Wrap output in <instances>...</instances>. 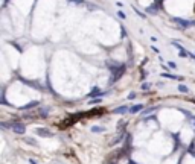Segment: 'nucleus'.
Instances as JSON below:
<instances>
[{
	"instance_id": "6ab92c4d",
	"label": "nucleus",
	"mask_w": 195,
	"mask_h": 164,
	"mask_svg": "<svg viewBox=\"0 0 195 164\" xmlns=\"http://www.w3.org/2000/svg\"><path fill=\"white\" fill-rule=\"evenodd\" d=\"M108 164H115V163H108Z\"/></svg>"
},
{
	"instance_id": "39448f33",
	"label": "nucleus",
	"mask_w": 195,
	"mask_h": 164,
	"mask_svg": "<svg viewBox=\"0 0 195 164\" xmlns=\"http://www.w3.org/2000/svg\"><path fill=\"white\" fill-rule=\"evenodd\" d=\"M126 111H130V108L125 106V105H122V106H119V108H116V109H113L115 114H125Z\"/></svg>"
},
{
	"instance_id": "9b49d317",
	"label": "nucleus",
	"mask_w": 195,
	"mask_h": 164,
	"mask_svg": "<svg viewBox=\"0 0 195 164\" xmlns=\"http://www.w3.org/2000/svg\"><path fill=\"white\" fill-rule=\"evenodd\" d=\"M101 91H99V88H93L92 93H90V96H96V94H99Z\"/></svg>"
},
{
	"instance_id": "f8f14e48",
	"label": "nucleus",
	"mask_w": 195,
	"mask_h": 164,
	"mask_svg": "<svg viewBox=\"0 0 195 164\" xmlns=\"http://www.w3.org/2000/svg\"><path fill=\"white\" fill-rule=\"evenodd\" d=\"M72 3H75V5H82V3H85V2H82V0H69Z\"/></svg>"
},
{
	"instance_id": "7ed1b4c3",
	"label": "nucleus",
	"mask_w": 195,
	"mask_h": 164,
	"mask_svg": "<svg viewBox=\"0 0 195 164\" xmlns=\"http://www.w3.org/2000/svg\"><path fill=\"white\" fill-rule=\"evenodd\" d=\"M11 129L15 132V134H24V132H26V126L22 125V123H12Z\"/></svg>"
},
{
	"instance_id": "ddd939ff",
	"label": "nucleus",
	"mask_w": 195,
	"mask_h": 164,
	"mask_svg": "<svg viewBox=\"0 0 195 164\" xmlns=\"http://www.w3.org/2000/svg\"><path fill=\"white\" fill-rule=\"evenodd\" d=\"M149 87H151V84H149V82H146V84H143V85H142V90H148Z\"/></svg>"
},
{
	"instance_id": "0eeeda50",
	"label": "nucleus",
	"mask_w": 195,
	"mask_h": 164,
	"mask_svg": "<svg viewBox=\"0 0 195 164\" xmlns=\"http://www.w3.org/2000/svg\"><path fill=\"white\" fill-rule=\"evenodd\" d=\"M38 105V102L37 100H34V102H31V104H28V105L22 106V109H29V108H32V106H37Z\"/></svg>"
},
{
	"instance_id": "1a4fd4ad",
	"label": "nucleus",
	"mask_w": 195,
	"mask_h": 164,
	"mask_svg": "<svg viewBox=\"0 0 195 164\" xmlns=\"http://www.w3.org/2000/svg\"><path fill=\"white\" fill-rule=\"evenodd\" d=\"M178 90H180V91H182V93H189V88H187V87H186V85H183V84H182V85H180V87H178Z\"/></svg>"
},
{
	"instance_id": "4468645a",
	"label": "nucleus",
	"mask_w": 195,
	"mask_h": 164,
	"mask_svg": "<svg viewBox=\"0 0 195 164\" xmlns=\"http://www.w3.org/2000/svg\"><path fill=\"white\" fill-rule=\"evenodd\" d=\"M168 65H169L171 69H175V67H177V64H175V62H168Z\"/></svg>"
},
{
	"instance_id": "f03ea898",
	"label": "nucleus",
	"mask_w": 195,
	"mask_h": 164,
	"mask_svg": "<svg viewBox=\"0 0 195 164\" xmlns=\"http://www.w3.org/2000/svg\"><path fill=\"white\" fill-rule=\"evenodd\" d=\"M35 134L38 137H54V132L49 131V129H44V128H37L35 129Z\"/></svg>"
},
{
	"instance_id": "9d476101",
	"label": "nucleus",
	"mask_w": 195,
	"mask_h": 164,
	"mask_svg": "<svg viewBox=\"0 0 195 164\" xmlns=\"http://www.w3.org/2000/svg\"><path fill=\"white\" fill-rule=\"evenodd\" d=\"M92 131H93V132H104L105 129H104L102 126H93V128H92Z\"/></svg>"
},
{
	"instance_id": "dca6fc26",
	"label": "nucleus",
	"mask_w": 195,
	"mask_h": 164,
	"mask_svg": "<svg viewBox=\"0 0 195 164\" xmlns=\"http://www.w3.org/2000/svg\"><path fill=\"white\" fill-rule=\"evenodd\" d=\"M134 97H136V94H134V93H130V94H128V99H134Z\"/></svg>"
},
{
	"instance_id": "f257e3e1",
	"label": "nucleus",
	"mask_w": 195,
	"mask_h": 164,
	"mask_svg": "<svg viewBox=\"0 0 195 164\" xmlns=\"http://www.w3.org/2000/svg\"><path fill=\"white\" fill-rule=\"evenodd\" d=\"M124 71H125V64H122V67H121V69H117L116 71H113V78H111L110 84H115L117 79H121V76L124 75Z\"/></svg>"
},
{
	"instance_id": "f3484780",
	"label": "nucleus",
	"mask_w": 195,
	"mask_h": 164,
	"mask_svg": "<svg viewBox=\"0 0 195 164\" xmlns=\"http://www.w3.org/2000/svg\"><path fill=\"white\" fill-rule=\"evenodd\" d=\"M117 15H119V17H121V18H125V14H124V12H122V11L119 12V14H117Z\"/></svg>"
},
{
	"instance_id": "6e6552de",
	"label": "nucleus",
	"mask_w": 195,
	"mask_h": 164,
	"mask_svg": "<svg viewBox=\"0 0 195 164\" xmlns=\"http://www.w3.org/2000/svg\"><path fill=\"white\" fill-rule=\"evenodd\" d=\"M162 76H163V78H168V79H178V76H175V75H169V73H162Z\"/></svg>"
},
{
	"instance_id": "20e7f679",
	"label": "nucleus",
	"mask_w": 195,
	"mask_h": 164,
	"mask_svg": "<svg viewBox=\"0 0 195 164\" xmlns=\"http://www.w3.org/2000/svg\"><path fill=\"white\" fill-rule=\"evenodd\" d=\"M172 20H174L175 23H178V24H180V26H182L183 29H186V27H189V26L192 24L191 22H187V20H183V18H172Z\"/></svg>"
},
{
	"instance_id": "2eb2a0df",
	"label": "nucleus",
	"mask_w": 195,
	"mask_h": 164,
	"mask_svg": "<svg viewBox=\"0 0 195 164\" xmlns=\"http://www.w3.org/2000/svg\"><path fill=\"white\" fill-rule=\"evenodd\" d=\"M101 102V99H95V100H90V104H99Z\"/></svg>"
},
{
	"instance_id": "a211bd4d",
	"label": "nucleus",
	"mask_w": 195,
	"mask_h": 164,
	"mask_svg": "<svg viewBox=\"0 0 195 164\" xmlns=\"http://www.w3.org/2000/svg\"><path fill=\"white\" fill-rule=\"evenodd\" d=\"M29 161H31V164H38L37 161H35V160H29Z\"/></svg>"
},
{
	"instance_id": "423d86ee",
	"label": "nucleus",
	"mask_w": 195,
	"mask_h": 164,
	"mask_svg": "<svg viewBox=\"0 0 195 164\" xmlns=\"http://www.w3.org/2000/svg\"><path fill=\"white\" fill-rule=\"evenodd\" d=\"M143 109V105H134V106H131L130 108V111L134 114V113H139V111H142Z\"/></svg>"
}]
</instances>
